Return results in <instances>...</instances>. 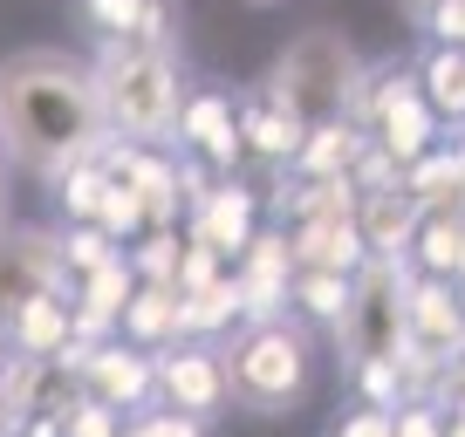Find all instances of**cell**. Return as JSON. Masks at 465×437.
Listing matches in <instances>:
<instances>
[{
  "label": "cell",
  "instance_id": "37",
  "mask_svg": "<svg viewBox=\"0 0 465 437\" xmlns=\"http://www.w3.org/2000/svg\"><path fill=\"white\" fill-rule=\"evenodd\" d=\"M0 437H7V431H0Z\"/></svg>",
  "mask_w": 465,
  "mask_h": 437
},
{
  "label": "cell",
  "instance_id": "30",
  "mask_svg": "<svg viewBox=\"0 0 465 437\" xmlns=\"http://www.w3.org/2000/svg\"><path fill=\"white\" fill-rule=\"evenodd\" d=\"M391 437H445V410L431 396H404L391 410Z\"/></svg>",
  "mask_w": 465,
  "mask_h": 437
},
{
  "label": "cell",
  "instance_id": "31",
  "mask_svg": "<svg viewBox=\"0 0 465 437\" xmlns=\"http://www.w3.org/2000/svg\"><path fill=\"white\" fill-rule=\"evenodd\" d=\"M418 21L431 34V48H465V0H431Z\"/></svg>",
  "mask_w": 465,
  "mask_h": 437
},
{
  "label": "cell",
  "instance_id": "1",
  "mask_svg": "<svg viewBox=\"0 0 465 437\" xmlns=\"http://www.w3.org/2000/svg\"><path fill=\"white\" fill-rule=\"evenodd\" d=\"M103 110L89 62L69 48H15L0 55V158L28 178H62L103 144Z\"/></svg>",
  "mask_w": 465,
  "mask_h": 437
},
{
  "label": "cell",
  "instance_id": "32",
  "mask_svg": "<svg viewBox=\"0 0 465 437\" xmlns=\"http://www.w3.org/2000/svg\"><path fill=\"white\" fill-rule=\"evenodd\" d=\"M329 437H391V410H370V403H349L342 417H335Z\"/></svg>",
  "mask_w": 465,
  "mask_h": 437
},
{
  "label": "cell",
  "instance_id": "22",
  "mask_svg": "<svg viewBox=\"0 0 465 437\" xmlns=\"http://www.w3.org/2000/svg\"><path fill=\"white\" fill-rule=\"evenodd\" d=\"M342 376H349V396L370 410H397L411 396L404 355H356V363H342Z\"/></svg>",
  "mask_w": 465,
  "mask_h": 437
},
{
  "label": "cell",
  "instance_id": "35",
  "mask_svg": "<svg viewBox=\"0 0 465 437\" xmlns=\"http://www.w3.org/2000/svg\"><path fill=\"white\" fill-rule=\"evenodd\" d=\"M404 7H418V15H424V7H431V0H404Z\"/></svg>",
  "mask_w": 465,
  "mask_h": 437
},
{
  "label": "cell",
  "instance_id": "2",
  "mask_svg": "<svg viewBox=\"0 0 465 437\" xmlns=\"http://www.w3.org/2000/svg\"><path fill=\"white\" fill-rule=\"evenodd\" d=\"M213 349H219V369H226V403L253 410V417H288L315 390V328L302 315L240 321Z\"/></svg>",
  "mask_w": 465,
  "mask_h": 437
},
{
  "label": "cell",
  "instance_id": "24",
  "mask_svg": "<svg viewBox=\"0 0 465 437\" xmlns=\"http://www.w3.org/2000/svg\"><path fill=\"white\" fill-rule=\"evenodd\" d=\"M137 280H158V287H178V260H185V226H144V233L124 247Z\"/></svg>",
  "mask_w": 465,
  "mask_h": 437
},
{
  "label": "cell",
  "instance_id": "11",
  "mask_svg": "<svg viewBox=\"0 0 465 437\" xmlns=\"http://www.w3.org/2000/svg\"><path fill=\"white\" fill-rule=\"evenodd\" d=\"M83 390L96 396V403L124 410V417L151 410V403H158V396H151V349H137V342H124V335L96 342L89 363H83Z\"/></svg>",
  "mask_w": 465,
  "mask_h": 437
},
{
  "label": "cell",
  "instance_id": "15",
  "mask_svg": "<svg viewBox=\"0 0 465 437\" xmlns=\"http://www.w3.org/2000/svg\"><path fill=\"white\" fill-rule=\"evenodd\" d=\"M363 137H370V144H383L397 164H411V158H424L431 144H445V123H438V110L424 102V89L411 83L404 96H391L377 110V123H370Z\"/></svg>",
  "mask_w": 465,
  "mask_h": 437
},
{
  "label": "cell",
  "instance_id": "7",
  "mask_svg": "<svg viewBox=\"0 0 465 437\" xmlns=\"http://www.w3.org/2000/svg\"><path fill=\"white\" fill-rule=\"evenodd\" d=\"M48 287H75L62 274V253H55V226H0V342H7V321Z\"/></svg>",
  "mask_w": 465,
  "mask_h": 437
},
{
  "label": "cell",
  "instance_id": "28",
  "mask_svg": "<svg viewBox=\"0 0 465 437\" xmlns=\"http://www.w3.org/2000/svg\"><path fill=\"white\" fill-rule=\"evenodd\" d=\"M226 274H232V260H219L213 247L185 239V260H178V294H205V287H219Z\"/></svg>",
  "mask_w": 465,
  "mask_h": 437
},
{
  "label": "cell",
  "instance_id": "9",
  "mask_svg": "<svg viewBox=\"0 0 465 437\" xmlns=\"http://www.w3.org/2000/svg\"><path fill=\"white\" fill-rule=\"evenodd\" d=\"M404 328H411L404 363H431V369H445L451 355L465 349V294L451 287V280H424V274H411Z\"/></svg>",
  "mask_w": 465,
  "mask_h": 437
},
{
  "label": "cell",
  "instance_id": "21",
  "mask_svg": "<svg viewBox=\"0 0 465 437\" xmlns=\"http://www.w3.org/2000/svg\"><path fill=\"white\" fill-rule=\"evenodd\" d=\"M418 89L424 102L438 110V123H465V48H424L418 62Z\"/></svg>",
  "mask_w": 465,
  "mask_h": 437
},
{
  "label": "cell",
  "instance_id": "3",
  "mask_svg": "<svg viewBox=\"0 0 465 437\" xmlns=\"http://www.w3.org/2000/svg\"><path fill=\"white\" fill-rule=\"evenodd\" d=\"M89 89H96L103 131L131 144H172L178 102H185V69L178 48L144 42H96L89 48Z\"/></svg>",
  "mask_w": 465,
  "mask_h": 437
},
{
  "label": "cell",
  "instance_id": "14",
  "mask_svg": "<svg viewBox=\"0 0 465 437\" xmlns=\"http://www.w3.org/2000/svg\"><path fill=\"white\" fill-rule=\"evenodd\" d=\"M69 342H75V287H48V294H35V301L7 321V342H0V349L48 363V355H62Z\"/></svg>",
  "mask_w": 465,
  "mask_h": 437
},
{
  "label": "cell",
  "instance_id": "33",
  "mask_svg": "<svg viewBox=\"0 0 465 437\" xmlns=\"http://www.w3.org/2000/svg\"><path fill=\"white\" fill-rule=\"evenodd\" d=\"M431 403H465V349L445 363V376H438V396Z\"/></svg>",
  "mask_w": 465,
  "mask_h": 437
},
{
  "label": "cell",
  "instance_id": "26",
  "mask_svg": "<svg viewBox=\"0 0 465 437\" xmlns=\"http://www.w3.org/2000/svg\"><path fill=\"white\" fill-rule=\"evenodd\" d=\"M89 226H103L116 247H131V239L144 233V205H137V191L124 185V178H110V191H103V205H96V218H89Z\"/></svg>",
  "mask_w": 465,
  "mask_h": 437
},
{
  "label": "cell",
  "instance_id": "36",
  "mask_svg": "<svg viewBox=\"0 0 465 437\" xmlns=\"http://www.w3.org/2000/svg\"><path fill=\"white\" fill-rule=\"evenodd\" d=\"M247 7H281V0H247Z\"/></svg>",
  "mask_w": 465,
  "mask_h": 437
},
{
  "label": "cell",
  "instance_id": "25",
  "mask_svg": "<svg viewBox=\"0 0 465 437\" xmlns=\"http://www.w3.org/2000/svg\"><path fill=\"white\" fill-rule=\"evenodd\" d=\"M55 253H62V274L83 280V274H96L103 260H116L124 247H116L103 226H55Z\"/></svg>",
  "mask_w": 465,
  "mask_h": 437
},
{
  "label": "cell",
  "instance_id": "5",
  "mask_svg": "<svg viewBox=\"0 0 465 437\" xmlns=\"http://www.w3.org/2000/svg\"><path fill=\"white\" fill-rule=\"evenodd\" d=\"M172 144H178V158L205 164L213 178H240V164H247V137H240V96H232L226 83H185Z\"/></svg>",
  "mask_w": 465,
  "mask_h": 437
},
{
  "label": "cell",
  "instance_id": "12",
  "mask_svg": "<svg viewBox=\"0 0 465 437\" xmlns=\"http://www.w3.org/2000/svg\"><path fill=\"white\" fill-rule=\"evenodd\" d=\"M75 15L96 42L178 48V0H75Z\"/></svg>",
  "mask_w": 465,
  "mask_h": 437
},
{
  "label": "cell",
  "instance_id": "23",
  "mask_svg": "<svg viewBox=\"0 0 465 437\" xmlns=\"http://www.w3.org/2000/svg\"><path fill=\"white\" fill-rule=\"evenodd\" d=\"M48 191H55L62 226H89V218H96V205H103V191H110V164L83 158V164H69L62 178H48Z\"/></svg>",
  "mask_w": 465,
  "mask_h": 437
},
{
  "label": "cell",
  "instance_id": "29",
  "mask_svg": "<svg viewBox=\"0 0 465 437\" xmlns=\"http://www.w3.org/2000/svg\"><path fill=\"white\" fill-rule=\"evenodd\" d=\"M124 437H205V423L185 417V410L151 403V410H137V417H124Z\"/></svg>",
  "mask_w": 465,
  "mask_h": 437
},
{
  "label": "cell",
  "instance_id": "4",
  "mask_svg": "<svg viewBox=\"0 0 465 437\" xmlns=\"http://www.w3.org/2000/svg\"><path fill=\"white\" fill-rule=\"evenodd\" d=\"M356 75H363V55H356V42L342 28H302L274 55V69L261 75L253 96L288 110L294 123H329V117H349Z\"/></svg>",
  "mask_w": 465,
  "mask_h": 437
},
{
  "label": "cell",
  "instance_id": "19",
  "mask_svg": "<svg viewBox=\"0 0 465 437\" xmlns=\"http://www.w3.org/2000/svg\"><path fill=\"white\" fill-rule=\"evenodd\" d=\"M356 151H363V131H356L349 117L308 123V137H302V158H294L288 171H294V178H349Z\"/></svg>",
  "mask_w": 465,
  "mask_h": 437
},
{
  "label": "cell",
  "instance_id": "16",
  "mask_svg": "<svg viewBox=\"0 0 465 437\" xmlns=\"http://www.w3.org/2000/svg\"><path fill=\"white\" fill-rule=\"evenodd\" d=\"M294 247V274H356L370 260L363 239H356V218H308V226H288Z\"/></svg>",
  "mask_w": 465,
  "mask_h": 437
},
{
  "label": "cell",
  "instance_id": "6",
  "mask_svg": "<svg viewBox=\"0 0 465 437\" xmlns=\"http://www.w3.org/2000/svg\"><path fill=\"white\" fill-rule=\"evenodd\" d=\"M151 396L164 410H185V417L213 423L226 410V369H219L213 342H164L151 349Z\"/></svg>",
  "mask_w": 465,
  "mask_h": 437
},
{
  "label": "cell",
  "instance_id": "20",
  "mask_svg": "<svg viewBox=\"0 0 465 437\" xmlns=\"http://www.w3.org/2000/svg\"><path fill=\"white\" fill-rule=\"evenodd\" d=\"M349 301H356V274H294V287H288V315H302L322 335L342 328Z\"/></svg>",
  "mask_w": 465,
  "mask_h": 437
},
{
  "label": "cell",
  "instance_id": "8",
  "mask_svg": "<svg viewBox=\"0 0 465 437\" xmlns=\"http://www.w3.org/2000/svg\"><path fill=\"white\" fill-rule=\"evenodd\" d=\"M288 287H294V247H288V226H274V218H267L261 233L247 239V253L232 260V294H240V321L288 315Z\"/></svg>",
  "mask_w": 465,
  "mask_h": 437
},
{
  "label": "cell",
  "instance_id": "27",
  "mask_svg": "<svg viewBox=\"0 0 465 437\" xmlns=\"http://www.w3.org/2000/svg\"><path fill=\"white\" fill-rule=\"evenodd\" d=\"M62 437H124V410L96 403V396H75L69 410H62Z\"/></svg>",
  "mask_w": 465,
  "mask_h": 437
},
{
  "label": "cell",
  "instance_id": "13",
  "mask_svg": "<svg viewBox=\"0 0 465 437\" xmlns=\"http://www.w3.org/2000/svg\"><path fill=\"white\" fill-rule=\"evenodd\" d=\"M418 218H424V205L404 191V178L383 191H356V239H363L370 260H404Z\"/></svg>",
  "mask_w": 465,
  "mask_h": 437
},
{
  "label": "cell",
  "instance_id": "34",
  "mask_svg": "<svg viewBox=\"0 0 465 437\" xmlns=\"http://www.w3.org/2000/svg\"><path fill=\"white\" fill-rule=\"evenodd\" d=\"M7 218H15V164L0 158V226H7Z\"/></svg>",
  "mask_w": 465,
  "mask_h": 437
},
{
  "label": "cell",
  "instance_id": "17",
  "mask_svg": "<svg viewBox=\"0 0 465 437\" xmlns=\"http://www.w3.org/2000/svg\"><path fill=\"white\" fill-rule=\"evenodd\" d=\"M116 335L137 342V349H164V342H185V301H178V287L137 280L131 307H124V321H116Z\"/></svg>",
  "mask_w": 465,
  "mask_h": 437
},
{
  "label": "cell",
  "instance_id": "10",
  "mask_svg": "<svg viewBox=\"0 0 465 437\" xmlns=\"http://www.w3.org/2000/svg\"><path fill=\"white\" fill-rule=\"evenodd\" d=\"M253 233H261V191H247V178H213V191L185 212V239L213 247L219 260H240Z\"/></svg>",
  "mask_w": 465,
  "mask_h": 437
},
{
  "label": "cell",
  "instance_id": "18",
  "mask_svg": "<svg viewBox=\"0 0 465 437\" xmlns=\"http://www.w3.org/2000/svg\"><path fill=\"white\" fill-rule=\"evenodd\" d=\"M240 137H247V158H261V164H274V171H288V164L302 158L308 123H294L288 110H274V102H261V96H240Z\"/></svg>",
  "mask_w": 465,
  "mask_h": 437
}]
</instances>
